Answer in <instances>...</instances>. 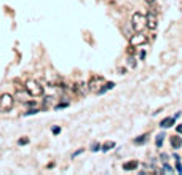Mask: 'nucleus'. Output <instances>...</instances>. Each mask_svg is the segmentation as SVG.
Here are the masks:
<instances>
[{"label": "nucleus", "mask_w": 182, "mask_h": 175, "mask_svg": "<svg viewBox=\"0 0 182 175\" xmlns=\"http://www.w3.org/2000/svg\"><path fill=\"white\" fill-rule=\"evenodd\" d=\"M24 89L27 91L29 96H32V97H40V96H43V94H45L43 86H42L38 81H35V80H26Z\"/></svg>", "instance_id": "obj_1"}, {"label": "nucleus", "mask_w": 182, "mask_h": 175, "mask_svg": "<svg viewBox=\"0 0 182 175\" xmlns=\"http://www.w3.org/2000/svg\"><path fill=\"white\" fill-rule=\"evenodd\" d=\"M131 27H133L134 32H142L144 29L147 27V18L146 14H142L141 11H136L131 16Z\"/></svg>", "instance_id": "obj_2"}, {"label": "nucleus", "mask_w": 182, "mask_h": 175, "mask_svg": "<svg viewBox=\"0 0 182 175\" xmlns=\"http://www.w3.org/2000/svg\"><path fill=\"white\" fill-rule=\"evenodd\" d=\"M104 83H105L104 77H101V75H93V77L89 78V81L86 83V86H88V91H91L93 94H99V91L102 89Z\"/></svg>", "instance_id": "obj_3"}, {"label": "nucleus", "mask_w": 182, "mask_h": 175, "mask_svg": "<svg viewBox=\"0 0 182 175\" xmlns=\"http://www.w3.org/2000/svg\"><path fill=\"white\" fill-rule=\"evenodd\" d=\"M15 105V97L11 94H2L0 96V111H10Z\"/></svg>", "instance_id": "obj_4"}, {"label": "nucleus", "mask_w": 182, "mask_h": 175, "mask_svg": "<svg viewBox=\"0 0 182 175\" xmlns=\"http://www.w3.org/2000/svg\"><path fill=\"white\" fill-rule=\"evenodd\" d=\"M147 41H149V40H147V37L144 35V33H142V32H136V33L133 35V37L130 38V45L133 46V48H136V46H142V45H146Z\"/></svg>", "instance_id": "obj_5"}, {"label": "nucleus", "mask_w": 182, "mask_h": 175, "mask_svg": "<svg viewBox=\"0 0 182 175\" xmlns=\"http://www.w3.org/2000/svg\"><path fill=\"white\" fill-rule=\"evenodd\" d=\"M147 18V27L150 29V30H155V29L158 27V19H157V14H155L154 11H149L146 14Z\"/></svg>", "instance_id": "obj_6"}, {"label": "nucleus", "mask_w": 182, "mask_h": 175, "mask_svg": "<svg viewBox=\"0 0 182 175\" xmlns=\"http://www.w3.org/2000/svg\"><path fill=\"white\" fill-rule=\"evenodd\" d=\"M169 145L173 147V150H179V148L182 147V137H179V135H171Z\"/></svg>", "instance_id": "obj_7"}, {"label": "nucleus", "mask_w": 182, "mask_h": 175, "mask_svg": "<svg viewBox=\"0 0 182 175\" xmlns=\"http://www.w3.org/2000/svg\"><path fill=\"white\" fill-rule=\"evenodd\" d=\"M176 123V118L174 116H168V118L161 119V123H160V127H163V129H168V127H171Z\"/></svg>", "instance_id": "obj_8"}, {"label": "nucleus", "mask_w": 182, "mask_h": 175, "mask_svg": "<svg viewBox=\"0 0 182 175\" xmlns=\"http://www.w3.org/2000/svg\"><path fill=\"white\" fill-rule=\"evenodd\" d=\"M73 91L77 94H80V96H85L86 91H88V86L83 85V83H75V86H73Z\"/></svg>", "instance_id": "obj_9"}, {"label": "nucleus", "mask_w": 182, "mask_h": 175, "mask_svg": "<svg viewBox=\"0 0 182 175\" xmlns=\"http://www.w3.org/2000/svg\"><path fill=\"white\" fill-rule=\"evenodd\" d=\"M138 166H139V163L133 159V161L123 163V170H136V169H138Z\"/></svg>", "instance_id": "obj_10"}, {"label": "nucleus", "mask_w": 182, "mask_h": 175, "mask_svg": "<svg viewBox=\"0 0 182 175\" xmlns=\"http://www.w3.org/2000/svg\"><path fill=\"white\" fill-rule=\"evenodd\" d=\"M113 86H115V83H113V81H105L104 86H102V89L99 91V94H97V96H102V94H105L107 91L113 89Z\"/></svg>", "instance_id": "obj_11"}, {"label": "nucleus", "mask_w": 182, "mask_h": 175, "mask_svg": "<svg viewBox=\"0 0 182 175\" xmlns=\"http://www.w3.org/2000/svg\"><path fill=\"white\" fill-rule=\"evenodd\" d=\"M165 132H160V134L157 135V137H155V147L157 148H161L163 147V142H165Z\"/></svg>", "instance_id": "obj_12"}, {"label": "nucleus", "mask_w": 182, "mask_h": 175, "mask_svg": "<svg viewBox=\"0 0 182 175\" xmlns=\"http://www.w3.org/2000/svg\"><path fill=\"white\" fill-rule=\"evenodd\" d=\"M147 138H149V134H142V135H138V137L133 140L134 145H142V143L147 142Z\"/></svg>", "instance_id": "obj_13"}, {"label": "nucleus", "mask_w": 182, "mask_h": 175, "mask_svg": "<svg viewBox=\"0 0 182 175\" xmlns=\"http://www.w3.org/2000/svg\"><path fill=\"white\" fill-rule=\"evenodd\" d=\"M112 148H115V142H112V140H110V142H104L101 145V151H110L112 150Z\"/></svg>", "instance_id": "obj_14"}, {"label": "nucleus", "mask_w": 182, "mask_h": 175, "mask_svg": "<svg viewBox=\"0 0 182 175\" xmlns=\"http://www.w3.org/2000/svg\"><path fill=\"white\" fill-rule=\"evenodd\" d=\"M168 59H176V53H174V51H169V53H163L161 54V61L163 62H168Z\"/></svg>", "instance_id": "obj_15"}, {"label": "nucleus", "mask_w": 182, "mask_h": 175, "mask_svg": "<svg viewBox=\"0 0 182 175\" xmlns=\"http://www.w3.org/2000/svg\"><path fill=\"white\" fill-rule=\"evenodd\" d=\"M16 97L18 99H19V100H23V102H26V100H27V97H29V92H27V91H18V92H16Z\"/></svg>", "instance_id": "obj_16"}, {"label": "nucleus", "mask_w": 182, "mask_h": 175, "mask_svg": "<svg viewBox=\"0 0 182 175\" xmlns=\"http://www.w3.org/2000/svg\"><path fill=\"white\" fill-rule=\"evenodd\" d=\"M136 65H138L136 59H134L133 56H130V57H128V67H130V69H136Z\"/></svg>", "instance_id": "obj_17"}, {"label": "nucleus", "mask_w": 182, "mask_h": 175, "mask_svg": "<svg viewBox=\"0 0 182 175\" xmlns=\"http://www.w3.org/2000/svg\"><path fill=\"white\" fill-rule=\"evenodd\" d=\"M163 172H169V174H173V172H176V169H173V167L168 166V163H163Z\"/></svg>", "instance_id": "obj_18"}, {"label": "nucleus", "mask_w": 182, "mask_h": 175, "mask_svg": "<svg viewBox=\"0 0 182 175\" xmlns=\"http://www.w3.org/2000/svg\"><path fill=\"white\" fill-rule=\"evenodd\" d=\"M38 111H40V110H38L37 107H32V108H29V110L24 113V116H29V115H35V113H38Z\"/></svg>", "instance_id": "obj_19"}, {"label": "nucleus", "mask_w": 182, "mask_h": 175, "mask_svg": "<svg viewBox=\"0 0 182 175\" xmlns=\"http://www.w3.org/2000/svg\"><path fill=\"white\" fill-rule=\"evenodd\" d=\"M27 143H29V137H21L19 140H18V145H19V147H24Z\"/></svg>", "instance_id": "obj_20"}, {"label": "nucleus", "mask_w": 182, "mask_h": 175, "mask_svg": "<svg viewBox=\"0 0 182 175\" xmlns=\"http://www.w3.org/2000/svg\"><path fill=\"white\" fill-rule=\"evenodd\" d=\"M69 107V102H62V104H58V105H54L53 108L54 110H61V108H67Z\"/></svg>", "instance_id": "obj_21"}, {"label": "nucleus", "mask_w": 182, "mask_h": 175, "mask_svg": "<svg viewBox=\"0 0 182 175\" xmlns=\"http://www.w3.org/2000/svg\"><path fill=\"white\" fill-rule=\"evenodd\" d=\"M176 172L182 174V164H181V159H176Z\"/></svg>", "instance_id": "obj_22"}, {"label": "nucleus", "mask_w": 182, "mask_h": 175, "mask_svg": "<svg viewBox=\"0 0 182 175\" xmlns=\"http://www.w3.org/2000/svg\"><path fill=\"white\" fill-rule=\"evenodd\" d=\"M101 150V143H93V145H91V151H94V153H96V151H99Z\"/></svg>", "instance_id": "obj_23"}, {"label": "nucleus", "mask_w": 182, "mask_h": 175, "mask_svg": "<svg viewBox=\"0 0 182 175\" xmlns=\"http://www.w3.org/2000/svg\"><path fill=\"white\" fill-rule=\"evenodd\" d=\"M51 132H53L54 135H59V134H61V127H59V126H54V127H51Z\"/></svg>", "instance_id": "obj_24"}, {"label": "nucleus", "mask_w": 182, "mask_h": 175, "mask_svg": "<svg viewBox=\"0 0 182 175\" xmlns=\"http://www.w3.org/2000/svg\"><path fill=\"white\" fill-rule=\"evenodd\" d=\"M160 159H161V164H163V163H168V159H169V156L166 155V153H161V155H160Z\"/></svg>", "instance_id": "obj_25"}, {"label": "nucleus", "mask_w": 182, "mask_h": 175, "mask_svg": "<svg viewBox=\"0 0 182 175\" xmlns=\"http://www.w3.org/2000/svg\"><path fill=\"white\" fill-rule=\"evenodd\" d=\"M81 153H83V148H80V150H77L75 153H72V158H77V156L81 155Z\"/></svg>", "instance_id": "obj_26"}, {"label": "nucleus", "mask_w": 182, "mask_h": 175, "mask_svg": "<svg viewBox=\"0 0 182 175\" xmlns=\"http://www.w3.org/2000/svg\"><path fill=\"white\" fill-rule=\"evenodd\" d=\"M146 51H144V49H142V51H141V53H139V59H141V61H144V59H146Z\"/></svg>", "instance_id": "obj_27"}, {"label": "nucleus", "mask_w": 182, "mask_h": 175, "mask_svg": "<svg viewBox=\"0 0 182 175\" xmlns=\"http://www.w3.org/2000/svg\"><path fill=\"white\" fill-rule=\"evenodd\" d=\"M176 130H177L179 134H182V124H179V126H176Z\"/></svg>", "instance_id": "obj_28"}, {"label": "nucleus", "mask_w": 182, "mask_h": 175, "mask_svg": "<svg viewBox=\"0 0 182 175\" xmlns=\"http://www.w3.org/2000/svg\"><path fill=\"white\" fill-rule=\"evenodd\" d=\"M144 2H146V3H149V5H154L157 0H144Z\"/></svg>", "instance_id": "obj_29"}, {"label": "nucleus", "mask_w": 182, "mask_h": 175, "mask_svg": "<svg viewBox=\"0 0 182 175\" xmlns=\"http://www.w3.org/2000/svg\"><path fill=\"white\" fill-rule=\"evenodd\" d=\"M35 105H37V104H35V102H32V100L27 102V107H35Z\"/></svg>", "instance_id": "obj_30"}, {"label": "nucleus", "mask_w": 182, "mask_h": 175, "mask_svg": "<svg viewBox=\"0 0 182 175\" xmlns=\"http://www.w3.org/2000/svg\"><path fill=\"white\" fill-rule=\"evenodd\" d=\"M173 158H174V159H181V156H179L177 153H174V155H173Z\"/></svg>", "instance_id": "obj_31"}]
</instances>
